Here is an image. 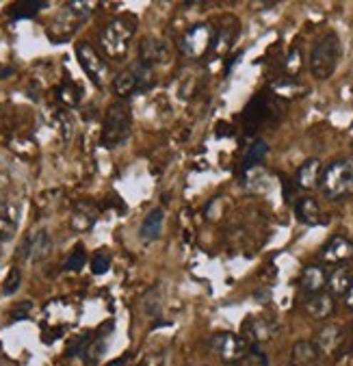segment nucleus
I'll use <instances>...</instances> for the list:
<instances>
[{
  "instance_id": "412c9836",
  "label": "nucleus",
  "mask_w": 353,
  "mask_h": 366,
  "mask_svg": "<svg viewBox=\"0 0 353 366\" xmlns=\"http://www.w3.org/2000/svg\"><path fill=\"white\" fill-rule=\"evenodd\" d=\"M351 271L347 267H338L332 273H327V288L332 297H344L351 284Z\"/></svg>"
},
{
  "instance_id": "c85d7f7f",
  "label": "nucleus",
  "mask_w": 353,
  "mask_h": 366,
  "mask_svg": "<svg viewBox=\"0 0 353 366\" xmlns=\"http://www.w3.org/2000/svg\"><path fill=\"white\" fill-rule=\"evenodd\" d=\"M111 269V256L106 252H98L93 258H91V271L96 275H104L106 271Z\"/></svg>"
},
{
  "instance_id": "393cba45",
  "label": "nucleus",
  "mask_w": 353,
  "mask_h": 366,
  "mask_svg": "<svg viewBox=\"0 0 353 366\" xmlns=\"http://www.w3.org/2000/svg\"><path fill=\"white\" fill-rule=\"evenodd\" d=\"M70 225H72V230H76V232H87V230L93 225V215L85 213L83 208H76V210L72 213Z\"/></svg>"
},
{
  "instance_id": "4be33fe9",
  "label": "nucleus",
  "mask_w": 353,
  "mask_h": 366,
  "mask_svg": "<svg viewBox=\"0 0 353 366\" xmlns=\"http://www.w3.org/2000/svg\"><path fill=\"white\" fill-rule=\"evenodd\" d=\"M46 7H48V3H41V0H24V3H16L9 9V16L14 20H29V18H35Z\"/></svg>"
},
{
  "instance_id": "dca6fc26",
  "label": "nucleus",
  "mask_w": 353,
  "mask_h": 366,
  "mask_svg": "<svg viewBox=\"0 0 353 366\" xmlns=\"http://www.w3.org/2000/svg\"><path fill=\"white\" fill-rule=\"evenodd\" d=\"M321 353L312 340H300L292 347V366H319Z\"/></svg>"
},
{
  "instance_id": "9d476101",
  "label": "nucleus",
  "mask_w": 353,
  "mask_h": 366,
  "mask_svg": "<svg viewBox=\"0 0 353 366\" xmlns=\"http://www.w3.org/2000/svg\"><path fill=\"white\" fill-rule=\"evenodd\" d=\"M50 252H52V238L46 230H39L33 236H29L24 240V245L20 248V256L26 260H33V263L46 260L50 256Z\"/></svg>"
},
{
  "instance_id": "a211bd4d",
  "label": "nucleus",
  "mask_w": 353,
  "mask_h": 366,
  "mask_svg": "<svg viewBox=\"0 0 353 366\" xmlns=\"http://www.w3.org/2000/svg\"><path fill=\"white\" fill-rule=\"evenodd\" d=\"M295 215L304 225H319L321 223V208L314 198H302L295 204Z\"/></svg>"
},
{
  "instance_id": "473e14b6",
  "label": "nucleus",
  "mask_w": 353,
  "mask_h": 366,
  "mask_svg": "<svg viewBox=\"0 0 353 366\" xmlns=\"http://www.w3.org/2000/svg\"><path fill=\"white\" fill-rule=\"evenodd\" d=\"M31 310H33V303H31V301H24V303H20V306L11 312V319H14V321L26 319V317L31 315Z\"/></svg>"
},
{
  "instance_id": "39448f33",
  "label": "nucleus",
  "mask_w": 353,
  "mask_h": 366,
  "mask_svg": "<svg viewBox=\"0 0 353 366\" xmlns=\"http://www.w3.org/2000/svg\"><path fill=\"white\" fill-rule=\"evenodd\" d=\"M152 85H154V70H152V66L143 63V61H137L135 66L122 70L115 76V83H113L115 93L122 100H126L133 93H141V91L150 89Z\"/></svg>"
},
{
  "instance_id": "6e6552de",
  "label": "nucleus",
  "mask_w": 353,
  "mask_h": 366,
  "mask_svg": "<svg viewBox=\"0 0 353 366\" xmlns=\"http://www.w3.org/2000/svg\"><path fill=\"white\" fill-rule=\"evenodd\" d=\"M76 56L81 61L83 70L87 72V76L98 87H102L106 83V78H108V66L104 63V59L96 52V48L91 44H87V41H81L76 46Z\"/></svg>"
},
{
  "instance_id": "1a4fd4ad",
  "label": "nucleus",
  "mask_w": 353,
  "mask_h": 366,
  "mask_svg": "<svg viewBox=\"0 0 353 366\" xmlns=\"http://www.w3.org/2000/svg\"><path fill=\"white\" fill-rule=\"evenodd\" d=\"M344 338H347V330L342 325H336V323H327L319 330L317 338H314V347L319 349L321 355H327V357H334L342 345H344Z\"/></svg>"
},
{
  "instance_id": "f704fd0d",
  "label": "nucleus",
  "mask_w": 353,
  "mask_h": 366,
  "mask_svg": "<svg viewBox=\"0 0 353 366\" xmlns=\"http://www.w3.org/2000/svg\"><path fill=\"white\" fill-rule=\"evenodd\" d=\"M344 303L347 306L353 310V278H351V284H349V290H347V295H344Z\"/></svg>"
},
{
  "instance_id": "cd10ccee",
  "label": "nucleus",
  "mask_w": 353,
  "mask_h": 366,
  "mask_svg": "<svg viewBox=\"0 0 353 366\" xmlns=\"http://www.w3.org/2000/svg\"><path fill=\"white\" fill-rule=\"evenodd\" d=\"M20 284H22V271H20L18 267H14V269L9 271V275H7L5 284H3V295H5V297L14 295V293L20 288Z\"/></svg>"
},
{
  "instance_id": "c756f323",
  "label": "nucleus",
  "mask_w": 353,
  "mask_h": 366,
  "mask_svg": "<svg viewBox=\"0 0 353 366\" xmlns=\"http://www.w3.org/2000/svg\"><path fill=\"white\" fill-rule=\"evenodd\" d=\"M18 232L16 219H9L5 215H0V240H11Z\"/></svg>"
},
{
  "instance_id": "a878e982",
  "label": "nucleus",
  "mask_w": 353,
  "mask_h": 366,
  "mask_svg": "<svg viewBox=\"0 0 353 366\" xmlns=\"http://www.w3.org/2000/svg\"><path fill=\"white\" fill-rule=\"evenodd\" d=\"M284 70H286L288 76L300 74V70H302V52H300V48H292V50L288 52L286 63H284Z\"/></svg>"
},
{
  "instance_id": "f3484780",
  "label": "nucleus",
  "mask_w": 353,
  "mask_h": 366,
  "mask_svg": "<svg viewBox=\"0 0 353 366\" xmlns=\"http://www.w3.org/2000/svg\"><path fill=\"white\" fill-rule=\"evenodd\" d=\"M306 312L317 319V321H323L327 319L332 312H334V297L327 295V293H319V295H312L308 301H306Z\"/></svg>"
},
{
  "instance_id": "72a5a7b5",
  "label": "nucleus",
  "mask_w": 353,
  "mask_h": 366,
  "mask_svg": "<svg viewBox=\"0 0 353 366\" xmlns=\"http://www.w3.org/2000/svg\"><path fill=\"white\" fill-rule=\"evenodd\" d=\"M158 303H160V301H158V299H154V290H152V293L145 297V312H148V315H152V317H154V315H158V310H160Z\"/></svg>"
},
{
  "instance_id": "c9c22d12",
  "label": "nucleus",
  "mask_w": 353,
  "mask_h": 366,
  "mask_svg": "<svg viewBox=\"0 0 353 366\" xmlns=\"http://www.w3.org/2000/svg\"><path fill=\"white\" fill-rule=\"evenodd\" d=\"M241 56H243V54H241V52H239V54H237V56H232V59H230V61H227V68H225V74H230V72H232V68H234V66H237V61H239V59H241Z\"/></svg>"
},
{
  "instance_id": "7ed1b4c3",
  "label": "nucleus",
  "mask_w": 353,
  "mask_h": 366,
  "mask_svg": "<svg viewBox=\"0 0 353 366\" xmlns=\"http://www.w3.org/2000/svg\"><path fill=\"white\" fill-rule=\"evenodd\" d=\"M133 131V111L126 100H117L108 106L102 128V143L117 146L128 139Z\"/></svg>"
},
{
  "instance_id": "e433bc0d",
  "label": "nucleus",
  "mask_w": 353,
  "mask_h": 366,
  "mask_svg": "<svg viewBox=\"0 0 353 366\" xmlns=\"http://www.w3.org/2000/svg\"><path fill=\"white\" fill-rule=\"evenodd\" d=\"M267 297H269V290H258V293H256V299H262V301H265Z\"/></svg>"
},
{
  "instance_id": "bb28decb",
  "label": "nucleus",
  "mask_w": 353,
  "mask_h": 366,
  "mask_svg": "<svg viewBox=\"0 0 353 366\" xmlns=\"http://www.w3.org/2000/svg\"><path fill=\"white\" fill-rule=\"evenodd\" d=\"M87 263V254H85V248H76L68 260H66V271H81Z\"/></svg>"
},
{
  "instance_id": "2eb2a0df",
  "label": "nucleus",
  "mask_w": 353,
  "mask_h": 366,
  "mask_svg": "<svg viewBox=\"0 0 353 366\" xmlns=\"http://www.w3.org/2000/svg\"><path fill=\"white\" fill-rule=\"evenodd\" d=\"M321 161L319 158H308L300 169H297V185L306 191L317 189L319 182H321Z\"/></svg>"
},
{
  "instance_id": "9b49d317",
  "label": "nucleus",
  "mask_w": 353,
  "mask_h": 366,
  "mask_svg": "<svg viewBox=\"0 0 353 366\" xmlns=\"http://www.w3.org/2000/svg\"><path fill=\"white\" fill-rule=\"evenodd\" d=\"M319 256H321V260L325 265H340V263H344V260H349L353 256V243L347 236L336 234L325 243Z\"/></svg>"
},
{
  "instance_id": "5701e85b",
  "label": "nucleus",
  "mask_w": 353,
  "mask_h": 366,
  "mask_svg": "<svg viewBox=\"0 0 353 366\" xmlns=\"http://www.w3.org/2000/svg\"><path fill=\"white\" fill-rule=\"evenodd\" d=\"M269 154V143L267 141H262V139H258V141H254L252 143V148L247 150V154L243 156V171H250V169H254L256 165H260L262 161H265V156Z\"/></svg>"
},
{
  "instance_id": "4468645a",
  "label": "nucleus",
  "mask_w": 353,
  "mask_h": 366,
  "mask_svg": "<svg viewBox=\"0 0 353 366\" xmlns=\"http://www.w3.org/2000/svg\"><path fill=\"white\" fill-rule=\"evenodd\" d=\"M300 284H302V290L306 295H319V293H323V288L327 286V271H325V267H321V265L306 267L302 271Z\"/></svg>"
},
{
  "instance_id": "b1692460",
  "label": "nucleus",
  "mask_w": 353,
  "mask_h": 366,
  "mask_svg": "<svg viewBox=\"0 0 353 366\" xmlns=\"http://www.w3.org/2000/svg\"><path fill=\"white\" fill-rule=\"evenodd\" d=\"M56 98L66 106H76L81 102V89L74 83H63V85L56 87Z\"/></svg>"
},
{
  "instance_id": "7c9ffc66",
  "label": "nucleus",
  "mask_w": 353,
  "mask_h": 366,
  "mask_svg": "<svg viewBox=\"0 0 353 366\" xmlns=\"http://www.w3.org/2000/svg\"><path fill=\"white\" fill-rule=\"evenodd\" d=\"M96 7H98L96 3H70V5H68V9H70L78 20H87V18L93 14Z\"/></svg>"
},
{
  "instance_id": "aec40b11",
  "label": "nucleus",
  "mask_w": 353,
  "mask_h": 366,
  "mask_svg": "<svg viewBox=\"0 0 353 366\" xmlns=\"http://www.w3.org/2000/svg\"><path fill=\"white\" fill-rule=\"evenodd\" d=\"M163 223H165V210L163 208L150 210V215L143 219L141 230H139L141 238L143 240H156L160 236V232H163Z\"/></svg>"
},
{
  "instance_id": "f257e3e1",
  "label": "nucleus",
  "mask_w": 353,
  "mask_h": 366,
  "mask_svg": "<svg viewBox=\"0 0 353 366\" xmlns=\"http://www.w3.org/2000/svg\"><path fill=\"white\" fill-rule=\"evenodd\" d=\"M319 187L329 202H342L353 198V163L334 161L321 171Z\"/></svg>"
},
{
  "instance_id": "423d86ee",
  "label": "nucleus",
  "mask_w": 353,
  "mask_h": 366,
  "mask_svg": "<svg viewBox=\"0 0 353 366\" xmlns=\"http://www.w3.org/2000/svg\"><path fill=\"white\" fill-rule=\"evenodd\" d=\"M210 347L227 364L241 362L247 355V349H250L247 347V340L243 336H237V334H232V332H221V334L213 336Z\"/></svg>"
},
{
  "instance_id": "2f4dec72",
  "label": "nucleus",
  "mask_w": 353,
  "mask_h": 366,
  "mask_svg": "<svg viewBox=\"0 0 353 366\" xmlns=\"http://www.w3.org/2000/svg\"><path fill=\"white\" fill-rule=\"evenodd\" d=\"M54 115H56L54 119H56L58 128H61V135H63V139H70V133H72V124H70L68 115H66V113H61V111H56Z\"/></svg>"
},
{
  "instance_id": "f8f14e48",
  "label": "nucleus",
  "mask_w": 353,
  "mask_h": 366,
  "mask_svg": "<svg viewBox=\"0 0 353 366\" xmlns=\"http://www.w3.org/2000/svg\"><path fill=\"white\" fill-rule=\"evenodd\" d=\"M171 59V52H169V46L167 41L158 39V37H145L139 46V61L148 66H154V63H167Z\"/></svg>"
},
{
  "instance_id": "6ab92c4d",
  "label": "nucleus",
  "mask_w": 353,
  "mask_h": 366,
  "mask_svg": "<svg viewBox=\"0 0 353 366\" xmlns=\"http://www.w3.org/2000/svg\"><path fill=\"white\" fill-rule=\"evenodd\" d=\"M277 332V325L271 321H247L245 323V334L252 340V345H260V342H269Z\"/></svg>"
},
{
  "instance_id": "20e7f679",
  "label": "nucleus",
  "mask_w": 353,
  "mask_h": 366,
  "mask_svg": "<svg viewBox=\"0 0 353 366\" xmlns=\"http://www.w3.org/2000/svg\"><path fill=\"white\" fill-rule=\"evenodd\" d=\"M135 18L131 16H120L113 22L106 24V29L102 31L100 44L102 50L111 56V59H124L128 52V41L135 33Z\"/></svg>"
},
{
  "instance_id": "ddd939ff",
  "label": "nucleus",
  "mask_w": 353,
  "mask_h": 366,
  "mask_svg": "<svg viewBox=\"0 0 353 366\" xmlns=\"http://www.w3.org/2000/svg\"><path fill=\"white\" fill-rule=\"evenodd\" d=\"M271 111H273V108H271L269 98H265V96H256V98L245 106V111H243L245 126H247L250 131H256L258 126L267 124L269 117H271Z\"/></svg>"
},
{
  "instance_id": "f03ea898",
  "label": "nucleus",
  "mask_w": 353,
  "mask_h": 366,
  "mask_svg": "<svg viewBox=\"0 0 353 366\" xmlns=\"http://www.w3.org/2000/svg\"><path fill=\"white\" fill-rule=\"evenodd\" d=\"M340 56H342V41H340L338 33H327L312 48V54H310L312 76L319 81H327L336 72V68L340 63Z\"/></svg>"
},
{
  "instance_id": "0eeeda50",
  "label": "nucleus",
  "mask_w": 353,
  "mask_h": 366,
  "mask_svg": "<svg viewBox=\"0 0 353 366\" xmlns=\"http://www.w3.org/2000/svg\"><path fill=\"white\" fill-rule=\"evenodd\" d=\"M213 46V29L208 24H195L191 26L183 39H180V50L189 59H200L204 56Z\"/></svg>"
}]
</instances>
